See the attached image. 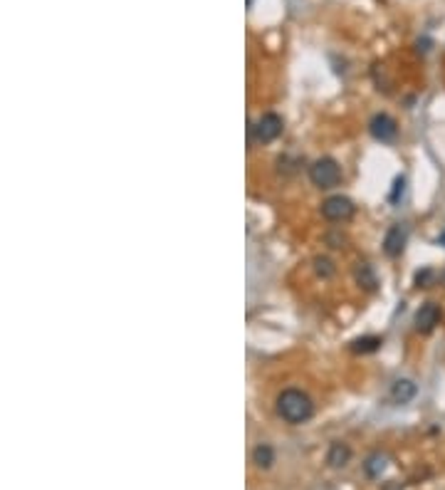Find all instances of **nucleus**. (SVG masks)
<instances>
[{"label": "nucleus", "mask_w": 445, "mask_h": 490, "mask_svg": "<svg viewBox=\"0 0 445 490\" xmlns=\"http://www.w3.org/2000/svg\"><path fill=\"white\" fill-rule=\"evenodd\" d=\"M277 414L287 423H304L315 414L312 399L299 389H284L277 397Z\"/></svg>", "instance_id": "obj_1"}, {"label": "nucleus", "mask_w": 445, "mask_h": 490, "mask_svg": "<svg viewBox=\"0 0 445 490\" xmlns=\"http://www.w3.org/2000/svg\"><path fill=\"white\" fill-rule=\"evenodd\" d=\"M309 181L315 183L317 188H334L341 181V168L334 159H319V162L312 164L309 168Z\"/></svg>", "instance_id": "obj_2"}, {"label": "nucleus", "mask_w": 445, "mask_h": 490, "mask_svg": "<svg viewBox=\"0 0 445 490\" xmlns=\"http://www.w3.org/2000/svg\"><path fill=\"white\" fill-rule=\"evenodd\" d=\"M321 216L327 218V221H334V223H339V221H349L354 216V203L346 196H329L324 203H321Z\"/></svg>", "instance_id": "obj_3"}, {"label": "nucleus", "mask_w": 445, "mask_h": 490, "mask_svg": "<svg viewBox=\"0 0 445 490\" xmlns=\"http://www.w3.org/2000/svg\"><path fill=\"white\" fill-rule=\"evenodd\" d=\"M253 129H255V137H258V142L270 144V142H275L279 134H282V119H279L277 114L267 112V114H262L258 122H255Z\"/></svg>", "instance_id": "obj_4"}, {"label": "nucleus", "mask_w": 445, "mask_h": 490, "mask_svg": "<svg viewBox=\"0 0 445 490\" xmlns=\"http://www.w3.org/2000/svg\"><path fill=\"white\" fill-rule=\"evenodd\" d=\"M369 131L376 142H393L396 134H398V126H396V122L389 114H376V117L371 119Z\"/></svg>", "instance_id": "obj_5"}, {"label": "nucleus", "mask_w": 445, "mask_h": 490, "mask_svg": "<svg viewBox=\"0 0 445 490\" xmlns=\"http://www.w3.org/2000/svg\"><path fill=\"white\" fill-rule=\"evenodd\" d=\"M438 322H440V307L435 302H426L418 312H415V329L423 332V335L433 332Z\"/></svg>", "instance_id": "obj_6"}, {"label": "nucleus", "mask_w": 445, "mask_h": 490, "mask_svg": "<svg viewBox=\"0 0 445 490\" xmlns=\"http://www.w3.org/2000/svg\"><path fill=\"white\" fill-rule=\"evenodd\" d=\"M406 248V230L401 225H393V228L386 233V241H383V250L389 258H398Z\"/></svg>", "instance_id": "obj_7"}, {"label": "nucleus", "mask_w": 445, "mask_h": 490, "mask_svg": "<svg viewBox=\"0 0 445 490\" xmlns=\"http://www.w3.org/2000/svg\"><path fill=\"white\" fill-rule=\"evenodd\" d=\"M349 460H352V448L346 446V443L336 441V443H332V446H329L327 463L332 465V468H344Z\"/></svg>", "instance_id": "obj_8"}, {"label": "nucleus", "mask_w": 445, "mask_h": 490, "mask_svg": "<svg viewBox=\"0 0 445 490\" xmlns=\"http://www.w3.org/2000/svg\"><path fill=\"white\" fill-rule=\"evenodd\" d=\"M354 278H356V282L364 290H376L378 280H376V273H374V267L369 265V263H356V267H354Z\"/></svg>", "instance_id": "obj_9"}, {"label": "nucleus", "mask_w": 445, "mask_h": 490, "mask_svg": "<svg viewBox=\"0 0 445 490\" xmlns=\"http://www.w3.org/2000/svg\"><path fill=\"white\" fill-rule=\"evenodd\" d=\"M391 397H393L396 403H408L411 399L415 397V384L413 381H408V379H401V381H396L393 384Z\"/></svg>", "instance_id": "obj_10"}, {"label": "nucleus", "mask_w": 445, "mask_h": 490, "mask_svg": "<svg viewBox=\"0 0 445 490\" xmlns=\"http://www.w3.org/2000/svg\"><path fill=\"white\" fill-rule=\"evenodd\" d=\"M253 463L258 465V468H262V471H267V468L275 463V451H272V446L260 443V446L253 451Z\"/></svg>", "instance_id": "obj_11"}, {"label": "nucleus", "mask_w": 445, "mask_h": 490, "mask_svg": "<svg viewBox=\"0 0 445 490\" xmlns=\"http://www.w3.org/2000/svg\"><path fill=\"white\" fill-rule=\"evenodd\" d=\"M381 347V337H361V339L352 342V352L366 354V352H376Z\"/></svg>", "instance_id": "obj_12"}, {"label": "nucleus", "mask_w": 445, "mask_h": 490, "mask_svg": "<svg viewBox=\"0 0 445 490\" xmlns=\"http://www.w3.org/2000/svg\"><path fill=\"white\" fill-rule=\"evenodd\" d=\"M315 273L319 275V278H332L334 275V263L329 260V258H315Z\"/></svg>", "instance_id": "obj_13"}, {"label": "nucleus", "mask_w": 445, "mask_h": 490, "mask_svg": "<svg viewBox=\"0 0 445 490\" xmlns=\"http://www.w3.org/2000/svg\"><path fill=\"white\" fill-rule=\"evenodd\" d=\"M381 471H383V458L381 456H371L369 463H366V473H369L371 478H376Z\"/></svg>", "instance_id": "obj_14"}, {"label": "nucleus", "mask_w": 445, "mask_h": 490, "mask_svg": "<svg viewBox=\"0 0 445 490\" xmlns=\"http://www.w3.org/2000/svg\"><path fill=\"white\" fill-rule=\"evenodd\" d=\"M403 186H406V181H403V176H401V179H396V183H393V193H391V201H393V203H396V201H398V196H401V193H403Z\"/></svg>", "instance_id": "obj_15"}, {"label": "nucleus", "mask_w": 445, "mask_h": 490, "mask_svg": "<svg viewBox=\"0 0 445 490\" xmlns=\"http://www.w3.org/2000/svg\"><path fill=\"white\" fill-rule=\"evenodd\" d=\"M327 243H334L332 248H344V238H339V236H329Z\"/></svg>", "instance_id": "obj_16"}, {"label": "nucleus", "mask_w": 445, "mask_h": 490, "mask_svg": "<svg viewBox=\"0 0 445 490\" xmlns=\"http://www.w3.org/2000/svg\"><path fill=\"white\" fill-rule=\"evenodd\" d=\"M438 243H440V245H445V233H443V236H440V238H438Z\"/></svg>", "instance_id": "obj_17"}]
</instances>
